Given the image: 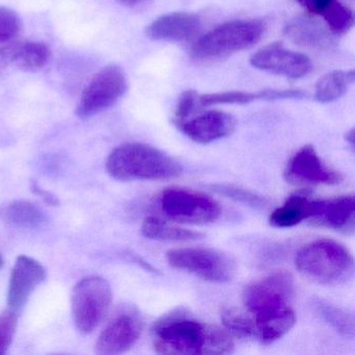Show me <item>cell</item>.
Wrapping results in <instances>:
<instances>
[{
  "label": "cell",
  "mask_w": 355,
  "mask_h": 355,
  "mask_svg": "<svg viewBox=\"0 0 355 355\" xmlns=\"http://www.w3.org/2000/svg\"><path fill=\"white\" fill-rule=\"evenodd\" d=\"M18 325V313L7 309L0 313V355L7 353Z\"/></svg>",
  "instance_id": "obj_30"
},
{
  "label": "cell",
  "mask_w": 355,
  "mask_h": 355,
  "mask_svg": "<svg viewBox=\"0 0 355 355\" xmlns=\"http://www.w3.org/2000/svg\"><path fill=\"white\" fill-rule=\"evenodd\" d=\"M261 20L242 19L226 22L201 37L192 47L193 59L213 62L254 46L265 34Z\"/></svg>",
  "instance_id": "obj_4"
},
{
  "label": "cell",
  "mask_w": 355,
  "mask_h": 355,
  "mask_svg": "<svg viewBox=\"0 0 355 355\" xmlns=\"http://www.w3.org/2000/svg\"><path fill=\"white\" fill-rule=\"evenodd\" d=\"M301 7L313 15L322 16L336 0H297Z\"/></svg>",
  "instance_id": "obj_32"
},
{
  "label": "cell",
  "mask_w": 355,
  "mask_h": 355,
  "mask_svg": "<svg viewBox=\"0 0 355 355\" xmlns=\"http://www.w3.org/2000/svg\"><path fill=\"white\" fill-rule=\"evenodd\" d=\"M224 327L241 338H257L254 318L236 309H227L222 313Z\"/></svg>",
  "instance_id": "obj_26"
},
{
  "label": "cell",
  "mask_w": 355,
  "mask_h": 355,
  "mask_svg": "<svg viewBox=\"0 0 355 355\" xmlns=\"http://www.w3.org/2000/svg\"><path fill=\"white\" fill-rule=\"evenodd\" d=\"M141 232L145 238L168 242L195 241L203 238L200 232L173 225L155 217H147L143 222Z\"/></svg>",
  "instance_id": "obj_21"
},
{
  "label": "cell",
  "mask_w": 355,
  "mask_h": 355,
  "mask_svg": "<svg viewBox=\"0 0 355 355\" xmlns=\"http://www.w3.org/2000/svg\"><path fill=\"white\" fill-rule=\"evenodd\" d=\"M112 288L101 277L80 280L72 293V315L76 327L83 334H91L98 327L111 305Z\"/></svg>",
  "instance_id": "obj_7"
},
{
  "label": "cell",
  "mask_w": 355,
  "mask_h": 355,
  "mask_svg": "<svg viewBox=\"0 0 355 355\" xmlns=\"http://www.w3.org/2000/svg\"><path fill=\"white\" fill-rule=\"evenodd\" d=\"M257 338L263 345L273 344L286 336L296 323L294 311L288 306L254 315Z\"/></svg>",
  "instance_id": "obj_18"
},
{
  "label": "cell",
  "mask_w": 355,
  "mask_h": 355,
  "mask_svg": "<svg viewBox=\"0 0 355 355\" xmlns=\"http://www.w3.org/2000/svg\"><path fill=\"white\" fill-rule=\"evenodd\" d=\"M21 30L19 16L13 10L0 7V45L11 42Z\"/></svg>",
  "instance_id": "obj_28"
},
{
  "label": "cell",
  "mask_w": 355,
  "mask_h": 355,
  "mask_svg": "<svg viewBox=\"0 0 355 355\" xmlns=\"http://www.w3.org/2000/svg\"><path fill=\"white\" fill-rule=\"evenodd\" d=\"M31 189H32V191L35 194L39 195V196H40L41 198L44 199L45 202L49 203V205H57L58 203H59V200H58L57 197L53 196L51 193L47 192V191H44L43 189H41L36 182H32Z\"/></svg>",
  "instance_id": "obj_33"
},
{
  "label": "cell",
  "mask_w": 355,
  "mask_h": 355,
  "mask_svg": "<svg viewBox=\"0 0 355 355\" xmlns=\"http://www.w3.org/2000/svg\"><path fill=\"white\" fill-rule=\"evenodd\" d=\"M199 95L195 91L189 90L182 93L178 101V107H176L175 117H174V123L184 121L188 119L195 111H196L198 103Z\"/></svg>",
  "instance_id": "obj_31"
},
{
  "label": "cell",
  "mask_w": 355,
  "mask_h": 355,
  "mask_svg": "<svg viewBox=\"0 0 355 355\" xmlns=\"http://www.w3.org/2000/svg\"><path fill=\"white\" fill-rule=\"evenodd\" d=\"M175 125L194 142L209 144L232 135L236 128V120L224 112L209 111L192 119L178 122Z\"/></svg>",
  "instance_id": "obj_15"
},
{
  "label": "cell",
  "mask_w": 355,
  "mask_h": 355,
  "mask_svg": "<svg viewBox=\"0 0 355 355\" xmlns=\"http://www.w3.org/2000/svg\"><path fill=\"white\" fill-rule=\"evenodd\" d=\"M116 1L125 6V7H137V6L144 3L145 0H116Z\"/></svg>",
  "instance_id": "obj_34"
},
{
  "label": "cell",
  "mask_w": 355,
  "mask_h": 355,
  "mask_svg": "<svg viewBox=\"0 0 355 355\" xmlns=\"http://www.w3.org/2000/svg\"><path fill=\"white\" fill-rule=\"evenodd\" d=\"M143 319L134 307L120 309L99 334L95 346L97 354L116 355L128 352L140 338Z\"/></svg>",
  "instance_id": "obj_10"
},
{
  "label": "cell",
  "mask_w": 355,
  "mask_h": 355,
  "mask_svg": "<svg viewBox=\"0 0 355 355\" xmlns=\"http://www.w3.org/2000/svg\"><path fill=\"white\" fill-rule=\"evenodd\" d=\"M255 101H268V91L261 92H230L211 93V94L201 95L198 97L200 107H211L217 105H247Z\"/></svg>",
  "instance_id": "obj_25"
},
{
  "label": "cell",
  "mask_w": 355,
  "mask_h": 355,
  "mask_svg": "<svg viewBox=\"0 0 355 355\" xmlns=\"http://www.w3.org/2000/svg\"><path fill=\"white\" fill-rule=\"evenodd\" d=\"M159 203L168 218L180 223H213L222 214L221 207L215 199L190 189H167L159 196Z\"/></svg>",
  "instance_id": "obj_6"
},
{
  "label": "cell",
  "mask_w": 355,
  "mask_h": 355,
  "mask_svg": "<svg viewBox=\"0 0 355 355\" xmlns=\"http://www.w3.org/2000/svg\"><path fill=\"white\" fill-rule=\"evenodd\" d=\"M44 266L32 257L21 255L16 259L10 277L8 305L12 311L19 313L33 293L46 279Z\"/></svg>",
  "instance_id": "obj_13"
},
{
  "label": "cell",
  "mask_w": 355,
  "mask_h": 355,
  "mask_svg": "<svg viewBox=\"0 0 355 355\" xmlns=\"http://www.w3.org/2000/svg\"><path fill=\"white\" fill-rule=\"evenodd\" d=\"M309 221L336 232H353L355 225L354 197L346 195L325 200H315V211Z\"/></svg>",
  "instance_id": "obj_17"
},
{
  "label": "cell",
  "mask_w": 355,
  "mask_h": 355,
  "mask_svg": "<svg viewBox=\"0 0 355 355\" xmlns=\"http://www.w3.org/2000/svg\"><path fill=\"white\" fill-rule=\"evenodd\" d=\"M5 265V259H3V255L0 254V269Z\"/></svg>",
  "instance_id": "obj_36"
},
{
  "label": "cell",
  "mask_w": 355,
  "mask_h": 355,
  "mask_svg": "<svg viewBox=\"0 0 355 355\" xmlns=\"http://www.w3.org/2000/svg\"><path fill=\"white\" fill-rule=\"evenodd\" d=\"M128 78L121 68L107 66L93 76L83 91L76 114L88 119L115 105L128 91Z\"/></svg>",
  "instance_id": "obj_8"
},
{
  "label": "cell",
  "mask_w": 355,
  "mask_h": 355,
  "mask_svg": "<svg viewBox=\"0 0 355 355\" xmlns=\"http://www.w3.org/2000/svg\"><path fill=\"white\" fill-rule=\"evenodd\" d=\"M151 332L155 351L163 354H226L234 350L227 332L182 309L163 315Z\"/></svg>",
  "instance_id": "obj_1"
},
{
  "label": "cell",
  "mask_w": 355,
  "mask_h": 355,
  "mask_svg": "<svg viewBox=\"0 0 355 355\" xmlns=\"http://www.w3.org/2000/svg\"><path fill=\"white\" fill-rule=\"evenodd\" d=\"M315 311L325 323L346 338L354 336V318L348 311L323 300L313 302Z\"/></svg>",
  "instance_id": "obj_24"
},
{
  "label": "cell",
  "mask_w": 355,
  "mask_h": 355,
  "mask_svg": "<svg viewBox=\"0 0 355 355\" xmlns=\"http://www.w3.org/2000/svg\"><path fill=\"white\" fill-rule=\"evenodd\" d=\"M3 219L12 225L24 228H38L46 222V214L31 201L18 200L3 209Z\"/></svg>",
  "instance_id": "obj_22"
},
{
  "label": "cell",
  "mask_w": 355,
  "mask_h": 355,
  "mask_svg": "<svg viewBox=\"0 0 355 355\" xmlns=\"http://www.w3.org/2000/svg\"><path fill=\"white\" fill-rule=\"evenodd\" d=\"M286 35L296 44L322 49L329 44L330 39L326 31L315 20L298 17L286 26Z\"/></svg>",
  "instance_id": "obj_20"
},
{
  "label": "cell",
  "mask_w": 355,
  "mask_h": 355,
  "mask_svg": "<svg viewBox=\"0 0 355 355\" xmlns=\"http://www.w3.org/2000/svg\"><path fill=\"white\" fill-rule=\"evenodd\" d=\"M107 171L120 182L163 180L178 178L182 169L178 162L150 145L126 143L112 151Z\"/></svg>",
  "instance_id": "obj_2"
},
{
  "label": "cell",
  "mask_w": 355,
  "mask_h": 355,
  "mask_svg": "<svg viewBox=\"0 0 355 355\" xmlns=\"http://www.w3.org/2000/svg\"><path fill=\"white\" fill-rule=\"evenodd\" d=\"M346 140L353 148V146H354V130H351L350 132H347Z\"/></svg>",
  "instance_id": "obj_35"
},
{
  "label": "cell",
  "mask_w": 355,
  "mask_h": 355,
  "mask_svg": "<svg viewBox=\"0 0 355 355\" xmlns=\"http://www.w3.org/2000/svg\"><path fill=\"white\" fill-rule=\"evenodd\" d=\"M251 65L261 71L284 78H297L307 76L313 69L311 60L302 53L288 51L282 43H273L255 53Z\"/></svg>",
  "instance_id": "obj_12"
},
{
  "label": "cell",
  "mask_w": 355,
  "mask_h": 355,
  "mask_svg": "<svg viewBox=\"0 0 355 355\" xmlns=\"http://www.w3.org/2000/svg\"><path fill=\"white\" fill-rule=\"evenodd\" d=\"M167 261L174 269L218 284L230 282L236 273L234 259L217 249H174L168 251Z\"/></svg>",
  "instance_id": "obj_5"
},
{
  "label": "cell",
  "mask_w": 355,
  "mask_h": 355,
  "mask_svg": "<svg viewBox=\"0 0 355 355\" xmlns=\"http://www.w3.org/2000/svg\"><path fill=\"white\" fill-rule=\"evenodd\" d=\"M286 182L298 186H334L342 182L340 173L326 165L311 145L299 149L284 170Z\"/></svg>",
  "instance_id": "obj_11"
},
{
  "label": "cell",
  "mask_w": 355,
  "mask_h": 355,
  "mask_svg": "<svg viewBox=\"0 0 355 355\" xmlns=\"http://www.w3.org/2000/svg\"><path fill=\"white\" fill-rule=\"evenodd\" d=\"M201 30L198 16L187 12H175L162 16L147 28L146 36L153 41L186 42L194 39Z\"/></svg>",
  "instance_id": "obj_16"
},
{
  "label": "cell",
  "mask_w": 355,
  "mask_h": 355,
  "mask_svg": "<svg viewBox=\"0 0 355 355\" xmlns=\"http://www.w3.org/2000/svg\"><path fill=\"white\" fill-rule=\"evenodd\" d=\"M315 200L304 195H293L288 197L282 207H277L270 215L269 222L278 228L293 227L305 220H309L315 211Z\"/></svg>",
  "instance_id": "obj_19"
},
{
  "label": "cell",
  "mask_w": 355,
  "mask_h": 355,
  "mask_svg": "<svg viewBox=\"0 0 355 355\" xmlns=\"http://www.w3.org/2000/svg\"><path fill=\"white\" fill-rule=\"evenodd\" d=\"M294 295V282L286 272H274L244 288L243 303L253 315L288 306Z\"/></svg>",
  "instance_id": "obj_9"
},
{
  "label": "cell",
  "mask_w": 355,
  "mask_h": 355,
  "mask_svg": "<svg viewBox=\"0 0 355 355\" xmlns=\"http://www.w3.org/2000/svg\"><path fill=\"white\" fill-rule=\"evenodd\" d=\"M298 271L322 284H336L346 280L353 271L350 251L332 240H317L303 246L295 259Z\"/></svg>",
  "instance_id": "obj_3"
},
{
  "label": "cell",
  "mask_w": 355,
  "mask_h": 355,
  "mask_svg": "<svg viewBox=\"0 0 355 355\" xmlns=\"http://www.w3.org/2000/svg\"><path fill=\"white\" fill-rule=\"evenodd\" d=\"M354 80V71L330 72L322 76L315 85V96L319 103H328L338 101L348 90Z\"/></svg>",
  "instance_id": "obj_23"
},
{
  "label": "cell",
  "mask_w": 355,
  "mask_h": 355,
  "mask_svg": "<svg viewBox=\"0 0 355 355\" xmlns=\"http://www.w3.org/2000/svg\"><path fill=\"white\" fill-rule=\"evenodd\" d=\"M329 30L336 35H344L352 28L354 15L352 11L342 3H336L321 16Z\"/></svg>",
  "instance_id": "obj_27"
},
{
  "label": "cell",
  "mask_w": 355,
  "mask_h": 355,
  "mask_svg": "<svg viewBox=\"0 0 355 355\" xmlns=\"http://www.w3.org/2000/svg\"><path fill=\"white\" fill-rule=\"evenodd\" d=\"M51 60V51L39 41H16L0 47V73L8 70L38 72L44 69Z\"/></svg>",
  "instance_id": "obj_14"
},
{
  "label": "cell",
  "mask_w": 355,
  "mask_h": 355,
  "mask_svg": "<svg viewBox=\"0 0 355 355\" xmlns=\"http://www.w3.org/2000/svg\"><path fill=\"white\" fill-rule=\"evenodd\" d=\"M213 188L219 194L234 199L238 202L245 203V205L255 207H265V199L261 198V196H257L250 191L245 190V189L232 186V184H218V186H213Z\"/></svg>",
  "instance_id": "obj_29"
}]
</instances>
